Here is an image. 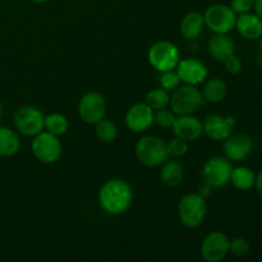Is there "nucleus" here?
Wrapping results in <instances>:
<instances>
[{
  "mask_svg": "<svg viewBox=\"0 0 262 262\" xmlns=\"http://www.w3.org/2000/svg\"><path fill=\"white\" fill-rule=\"evenodd\" d=\"M205 26L214 33H229L235 27L237 14L223 4L210 5L204 13Z\"/></svg>",
  "mask_w": 262,
  "mask_h": 262,
  "instance_id": "obj_9",
  "label": "nucleus"
},
{
  "mask_svg": "<svg viewBox=\"0 0 262 262\" xmlns=\"http://www.w3.org/2000/svg\"><path fill=\"white\" fill-rule=\"evenodd\" d=\"M184 166L178 160H166L161 165L160 179L169 188H176L183 182Z\"/></svg>",
  "mask_w": 262,
  "mask_h": 262,
  "instance_id": "obj_19",
  "label": "nucleus"
},
{
  "mask_svg": "<svg viewBox=\"0 0 262 262\" xmlns=\"http://www.w3.org/2000/svg\"><path fill=\"white\" fill-rule=\"evenodd\" d=\"M148 63L159 72L176 69L181 60V51L170 41H158L150 48L147 54Z\"/></svg>",
  "mask_w": 262,
  "mask_h": 262,
  "instance_id": "obj_5",
  "label": "nucleus"
},
{
  "mask_svg": "<svg viewBox=\"0 0 262 262\" xmlns=\"http://www.w3.org/2000/svg\"><path fill=\"white\" fill-rule=\"evenodd\" d=\"M251 245L246 238L238 237L229 242V253H232L235 257H245L250 253Z\"/></svg>",
  "mask_w": 262,
  "mask_h": 262,
  "instance_id": "obj_29",
  "label": "nucleus"
},
{
  "mask_svg": "<svg viewBox=\"0 0 262 262\" xmlns=\"http://www.w3.org/2000/svg\"><path fill=\"white\" fill-rule=\"evenodd\" d=\"M176 114H174L173 110H168L166 107H163V109H159L154 112V123L156 125L161 128H168L173 127L174 122H176Z\"/></svg>",
  "mask_w": 262,
  "mask_h": 262,
  "instance_id": "obj_27",
  "label": "nucleus"
},
{
  "mask_svg": "<svg viewBox=\"0 0 262 262\" xmlns=\"http://www.w3.org/2000/svg\"><path fill=\"white\" fill-rule=\"evenodd\" d=\"M209 53L216 61H224L235 53V43L228 33H215L209 40Z\"/></svg>",
  "mask_w": 262,
  "mask_h": 262,
  "instance_id": "obj_17",
  "label": "nucleus"
},
{
  "mask_svg": "<svg viewBox=\"0 0 262 262\" xmlns=\"http://www.w3.org/2000/svg\"><path fill=\"white\" fill-rule=\"evenodd\" d=\"M145 102L155 112V110L168 106L170 102V95L166 90L159 87V89H154L146 94Z\"/></svg>",
  "mask_w": 262,
  "mask_h": 262,
  "instance_id": "obj_25",
  "label": "nucleus"
},
{
  "mask_svg": "<svg viewBox=\"0 0 262 262\" xmlns=\"http://www.w3.org/2000/svg\"><path fill=\"white\" fill-rule=\"evenodd\" d=\"M228 87L223 79L220 78H211L206 81L204 89H202V97L206 100L207 102L211 104H216L224 100L225 95H227Z\"/></svg>",
  "mask_w": 262,
  "mask_h": 262,
  "instance_id": "obj_22",
  "label": "nucleus"
},
{
  "mask_svg": "<svg viewBox=\"0 0 262 262\" xmlns=\"http://www.w3.org/2000/svg\"><path fill=\"white\" fill-rule=\"evenodd\" d=\"M95 135H96V137L99 138L101 142L110 143L117 138L118 128L112 120L102 118L101 120H99V122L95 124Z\"/></svg>",
  "mask_w": 262,
  "mask_h": 262,
  "instance_id": "obj_24",
  "label": "nucleus"
},
{
  "mask_svg": "<svg viewBox=\"0 0 262 262\" xmlns=\"http://www.w3.org/2000/svg\"><path fill=\"white\" fill-rule=\"evenodd\" d=\"M230 239L225 233L215 230L207 234L201 245V255L207 262H219L229 253Z\"/></svg>",
  "mask_w": 262,
  "mask_h": 262,
  "instance_id": "obj_11",
  "label": "nucleus"
},
{
  "mask_svg": "<svg viewBox=\"0 0 262 262\" xmlns=\"http://www.w3.org/2000/svg\"><path fill=\"white\" fill-rule=\"evenodd\" d=\"M232 161L222 156L210 158L202 166V177L205 183L212 188H222L230 182L232 176Z\"/></svg>",
  "mask_w": 262,
  "mask_h": 262,
  "instance_id": "obj_8",
  "label": "nucleus"
},
{
  "mask_svg": "<svg viewBox=\"0 0 262 262\" xmlns=\"http://www.w3.org/2000/svg\"><path fill=\"white\" fill-rule=\"evenodd\" d=\"M20 148V140L13 129L0 125V158L14 156Z\"/></svg>",
  "mask_w": 262,
  "mask_h": 262,
  "instance_id": "obj_21",
  "label": "nucleus"
},
{
  "mask_svg": "<svg viewBox=\"0 0 262 262\" xmlns=\"http://www.w3.org/2000/svg\"><path fill=\"white\" fill-rule=\"evenodd\" d=\"M136 156L141 164L148 168L161 166L169 159L168 145L158 136H143L136 143Z\"/></svg>",
  "mask_w": 262,
  "mask_h": 262,
  "instance_id": "obj_2",
  "label": "nucleus"
},
{
  "mask_svg": "<svg viewBox=\"0 0 262 262\" xmlns=\"http://www.w3.org/2000/svg\"><path fill=\"white\" fill-rule=\"evenodd\" d=\"M31 148L33 156L43 164L55 163L61 155V143L59 137L48 130H42L38 135L33 136Z\"/></svg>",
  "mask_w": 262,
  "mask_h": 262,
  "instance_id": "obj_6",
  "label": "nucleus"
},
{
  "mask_svg": "<svg viewBox=\"0 0 262 262\" xmlns=\"http://www.w3.org/2000/svg\"><path fill=\"white\" fill-rule=\"evenodd\" d=\"M256 176L247 166H238L232 170L230 183L241 191H247L255 186Z\"/></svg>",
  "mask_w": 262,
  "mask_h": 262,
  "instance_id": "obj_23",
  "label": "nucleus"
},
{
  "mask_svg": "<svg viewBox=\"0 0 262 262\" xmlns=\"http://www.w3.org/2000/svg\"><path fill=\"white\" fill-rule=\"evenodd\" d=\"M258 50H260V59L262 60V36L260 37V45H258Z\"/></svg>",
  "mask_w": 262,
  "mask_h": 262,
  "instance_id": "obj_35",
  "label": "nucleus"
},
{
  "mask_svg": "<svg viewBox=\"0 0 262 262\" xmlns=\"http://www.w3.org/2000/svg\"><path fill=\"white\" fill-rule=\"evenodd\" d=\"M161 89L166 90V91H174L177 87L181 86V78H179L178 73L176 69L171 71L160 72V79H159Z\"/></svg>",
  "mask_w": 262,
  "mask_h": 262,
  "instance_id": "obj_28",
  "label": "nucleus"
},
{
  "mask_svg": "<svg viewBox=\"0 0 262 262\" xmlns=\"http://www.w3.org/2000/svg\"><path fill=\"white\" fill-rule=\"evenodd\" d=\"M176 71L181 78V82H183L184 84H192V86L201 84L202 82L206 81L209 76V69L206 64L196 58L181 59Z\"/></svg>",
  "mask_w": 262,
  "mask_h": 262,
  "instance_id": "obj_12",
  "label": "nucleus"
},
{
  "mask_svg": "<svg viewBox=\"0 0 262 262\" xmlns=\"http://www.w3.org/2000/svg\"><path fill=\"white\" fill-rule=\"evenodd\" d=\"M253 2L255 0H232L230 8L235 14H243L253 9Z\"/></svg>",
  "mask_w": 262,
  "mask_h": 262,
  "instance_id": "obj_32",
  "label": "nucleus"
},
{
  "mask_svg": "<svg viewBox=\"0 0 262 262\" xmlns=\"http://www.w3.org/2000/svg\"><path fill=\"white\" fill-rule=\"evenodd\" d=\"M32 2L38 3V4H41V3H46V2H49V0H32Z\"/></svg>",
  "mask_w": 262,
  "mask_h": 262,
  "instance_id": "obj_37",
  "label": "nucleus"
},
{
  "mask_svg": "<svg viewBox=\"0 0 262 262\" xmlns=\"http://www.w3.org/2000/svg\"><path fill=\"white\" fill-rule=\"evenodd\" d=\"M3 113H4V109H3V105H2V102H0V119H2V117H3Z\"/></svg>",
  "mask_w": 262,
  "mask_h": 262,
  "instance_id": "obj_36",
  "label": "nucleus"
},
{
  "mask_svg": "<svg viewBox=\"0 0 262 262\" xmlns=\"http://www.w3.org/2000/svg\"><path fill=\"white\" fill-rule=\"evenodd\" d=\"M166 145H168L169 156H173L176 159L183 158L188 151V142L179 137H174L173 140L166 142Z\"/></svg>",
  "mask_w": 262,
  "mask_h": 262,
  "instance_id": "obj_30",
  "label": "nucleus"
},
{
  "mask_svg": "<svg viewBox=\"0 0 262 262\" xmlns=\"http://www.w3.org/2000/svg\"><path fill=\"white\" fill-rule=\"evenodd\" d=\"M154 124V110L146 102L133 104L125 113V125L130 132H146Z\"/></svg>",
  "mask_w": 262,
  "mask_h": 262,
  "instance_id": "obj_13",
  "label": "nucleus"
},
{
  "mask_svg": "<svg viewBox=\"0 0 262 262\" xmlns=\"http://www.w3.org/2000/svg\"><path fill=\"white\" fill-rule=\"evenodd\" d=\"M14 127L20 135L33 137L45 128V115L36 106H20L14 113Z\"/></svg>",
  "mask_w": 262,
  "mask_h": 262,
  "instance_id": "obj_7",
  "label": "nucleus"
},
{
  "mask_svg": "<svg viewBox=\"0 0 262 262\" xmlns=\"http://www.w3.org/2000/svg\"><path fill=\"white\" fill-rule=\"evenodd\" d=\"M204 133L214 141H224L232 135V129L235 125L233 117H223L219 114H210L202 122Z\"/></svg>",
  "mask_w": 262,
  "mask_h": 262,
  "instance_id": "obj_15",
  "label": "nucleus"
},
{
  "mask_svg": "<svg viewBox=\"0 0 262 262\" xmlns=\"http://www.w3.org/2000/svg\"><path fill=\"white\" fill-rule=\"evenodd\" d=\"M202 92L192 84L177 87L170 96V109L176 115L194 114L202 105Z\"/></svg>",
  "mask_w": 262,
  "mask_h": 262,
  "instance_id": "obj_4",
  "label": "nucleus"
},
{
  "mask_svg": "<svg viewBox=\"0 0 262 262\" xmlns=\"http://www.w3.org/2000/svg\"><path fill=\"white\" fill-rule=\"evenodd\" d=\"M253 9H255V14L262 19V0H255L253 2Z\"/></svg>",
  "mask_w": 262,
  "mask_h": 262,
  "instance_id": "obj_33",
  "label": "nucleus"
},
{
  "mask_svg": "<svg viewBox=\"0 0 262 262\" xmlns=\"http://www.w3.org/2000/svg\"><path fill=\"white\" fill-rule=\"evenodd\" d=\"M224 66H225V69H227L228 73L230 74H238L242 72V61H241V59L238 58V56H235L234 54L230 56H228L227 59H225L224 61Z\"/></svg>",
  "mask_w": 262,
  "mask_h": 262,
  "instance_id": "obj_31",
  "label": "nucleus"
},
{
  "mask_svg": "<svg viewBox=\"0 0 262 262\" xmlns=\"http://www.w3.org/2000/svg\"><path fill=\"white\" fill-rule=\"evenodd\" d=\"M132 200V188L123 179H109L100 188L99 204L101 209L107 214H123L129 209Z\"/></svg>",
  "mask_w": 262,
  "mask_h": 262,
  "instance_id": "obj_1",
  "label": "nucleus"
},
{
  "mask_svg": "<svg viewBox=\"0 0 262 262\" xmlns=\"http://www.w3.org/2000/svg\"><path fill=\"white\" fill-rule=\"evenodd\" d=\"M45 129L59 137L69 129V122L63 114L53 113V114L45 117Z\"/></svg>",
  "mask_w": 262,
  "mask_h": 262,
  "instance_id": "obj_26",
  "label": "nucleus"
},
{
  "mask_svg": "<svg viewBox=\"0 0 262 262\" xmlns=\"http://www.w3.org/2000/svg\"><path fill=\"white\" fill-rule=\"evenodd\" d=\"M224 152L227 159L230 161L239 163L247 159L253 150V141L251 136L246 133H235L230 135L224 140Z\"/></svg>",
  "mask_w": 262,
  "mask_h": 262,
  "instance_id": "obj_14",
  "label": "nucleus"
},
{
  "mask_svg": "<svg viewBox=\"0 0 262 262\" xmlns=\"http://www.w3.org/2000/svg\"><path fill=\"white\" fill-rule=\"evenodd\" d=\"M171 129H173L176 137L182 138L187 142L197 141L204 135V124L193 114L178 115L176 118V122H174Z\"/></svg>",
  "mask_w": 262,
  "mask_h": 262,
  "instance_id": "obj_16",
  "label": "nucleus"
},
{
  "mask_svg": "<svg viewBox=\"0 0 262 262\" xmlns=\"http://www.w3.org/2000/svg\"><path fill=\"white\" fill-rule=\"evenodd\" d=\"M79 118L87 124H96L106 114V101L100 92L89 91L78 102Z\"/></svg>",
  "mask_w": 262,
  "mask_h": 262,
  "instance_id": "obj_10",
  "label": "nucleus"
},
{
  "mask_svg": "<svg viewBox=\"0 0 262 262\" xmlns=\"http://www.w3.org/2000/svg\"><path fill=\"white\" fill-rule=\"evenodd\" d=\"M235 28L246 40H258L262 36V19L252 13H243L237 17Z\"/></svg>",
  "mask_w": 262,
  "mask_h": 262,
  "instance_id": "obj_18",
  "label": "nucleus"
},
{
  "mask_svg": "<svg viewBox=\"0 0 262 262\" xmlns=\"http://www.w3.org/2000/svg\"><path fill=\"white\" fill-rule=\"evenodd\" d=\"M207 214V204L200 193L184 194L178 204V216L182 224L189 229L200 227Z\"/></svg>",
  "mask_w": 262,
  "mask_h": 262,
  "instance_id": "obj_3",
  "label": "nucleus"
},
{
  "mask_svg": "<svg viewBox=\"0 0 262 262\" xmlns=\"http://www.w3.org/2000/svg\"><path fill=\"white\" fill-rule=\"evenodd\" d=\"M205 27L204 14L200 12L192 10L188 12L183 17L181 22V33L184 38L187 40H193V38L199 37L202 33Z\"/></svg>",
  "mask_w": 262,
  "mask_h": 262,
  "instance_id": "obj_20",
  "label": "nucleus"
},
{
  "mask_svg": "<svg viewBox=\"0 0 262 262\" xmlns=\"http://www.w3.org/2000/svg\"><path fill=\"white\" fill-rule=\"evenodd\" d=\"M255 186L256 188H257L258 193L262 196V170L258 173V176L256 177V182H255Z\"/></svg>",
  "mask_w": 262,
  "mask_h": 262,
  "instance_id": "obj_34",
  "label": "nucleus"
}]
</instances>
